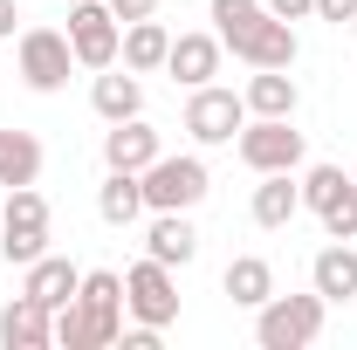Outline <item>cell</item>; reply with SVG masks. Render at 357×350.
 I'll return each instance as SVG.
<instances>
[{
    "label": "cell",
    "instance_id": "6",
    "mask_svg": "<svg viewBox=\"0 0 357 350\" xmlns=\"http://www.w3.org/2000/svg\"><path fill=\"white\" fill-rule=\"evenodd\" d=\"M241 165L248 172H296L303 165V131H296V117H255V124H241Z\"/></svg>",
    "mask_w": 357,
    "mask_h": 350
},
{
    "label": "cell",
    "instance_id": "1",
    "mask_svg": "<svg viewBox=\"0 0 357 350\" xmlns=\"http://www.w3.org/2000/svg\"><path fill=\"white\" fill-rule=\"evenodd\" d=\"M213 35L248 69H296V21H275L261 0H213Z\"/></svg>",
    "mask_w": 357,
    "mask_h": 350
},
{
    "label": "cell",
    "instance_id": "7",
    "mask_svg": "<svg viewBox=\"0 0 357 350\" xmlns=\"http://www.w3.org/2000/svg\"><path fill=\"white\" fill-rule=\"evenodd\" d=\"M69 48H76V69H110L117 62L124 21L110 14V0H76L69 7Z\"/></svg>",
    "mask_w": 357,
    "mask_h": 350
},
{
    "label": "cell",
    "instance_id": "10",
    "mask_svg": "<svg viewBox=\"0 0 357 350\" xmlns=\"http://www.w3.org/2000/svg\"><path fill=\"white\" fill-rule=\"evenodd\" d=\"M76 303H83L89 323H96V350L124 337V275H117V268H89L83 289H76Z\"/></svg>",
    "mask_w": 357,
    "mask_h": 350
},
{
    "label": "cell",
    "instance_id": "23",
    "mask_svg": "<svg viewBox=\"0 0 357 350\" xmlns=\"http://www.w3.org/2000/svg\"><path fill=\"white\" fill-rule=\"evenodd\" d=\"M42 178V137L35 131H0V185H35Z\"/></svg>",
    "mask_w": 357,
    "mask_h": 350
},
{
    "label": "cell",
    "instance_id": "12",
    "mask_svg": "<svg viewBox=\"0 0 357 350\" xmlns=\"http://www.w3.org/2000/svg\"><path fill=\"white\" fill-rule=\"evenodd\" d=\"M220 55H227L220 35H172L165 76H172V83H185V89H199V83H213V76H220Z\"/></svg>",
    "mask_w": 357,
    "mask_h": 350
},
{
    "label": "cell",
    "instance_id": "31",
    "mask_svg": "<svg viewBox=\"0 0 357 350\" xmlns=\"http://www.w3.org/2000/svg\"><path fill=\"white\" fill-rule=\"evenodd\" d=\"M351 35H357V21H351Z\"/></svg>",
    "mask_w": 357,
    "mask_h": 350
},
{
    "label": "cell",
    "instance_id": "13",
    "mask_svg": "<svg viewBox=\"0 0 357 350\" xmlns=\"http://www.w3.org/2000/svg\"><path fill=\"white\" fill-rule=\"evenodd\" d=\"M151 158H158V131H151L144 117H124V124L103 131V165H110V172H144Z\"/></svg>",
    "mask_w": 357,
    "mask_h": 350
},
{
    "label": "cell",
    "instance_id": "9",
    "mask_svg": "<svg viewBox=\"0 0 357 350\" xmlns=\"http://www.w3.org/2000/svg\"><path fill=\"white\" fill-rule=\"evenodd\" d=\"M241 124H248V103H241L234 89H220V83L192 89V103H185V137H192V144H234Z\"/></svg>",
    "mask_w": 357,
    "mask_h": 350
},
{
    "label": "cell",
    "instance_id": "24",
    "mask_svg": "<svg viewBox=\"0 0 357 350\" xmlns=\"http://www.w3.org/2000/svg\"><path fill=\"white\" fill-rule=\"evenodd\" d=\"M344 185H351V172H344V165H310V172H303V213H323Z\"/></svg>",
    "mask_w": 357,
    "mask_h": 350
},
{
    "label": "cell",
    "instance_id": "8",
    "mask_svg": "<svg viewBox=\"0 0 357 350\" xmlns=\"http://www.w3.org/2000/svg\"><path fill=\"white\" fill-rule=\"evenodd\" d=\"M124 309H131L144 330H172V323H178V282H172V268L144 254V261L124 275Z\"/></svg>",
    "mask_w": 357,
    "mask_h": 350
},
{
    "label": "cell",
    "instance_id": "4",
    "mask_svg": "<svg viewBox=\"0 0 357 350\" xmlns=\"http://www.w3.org/2000/svg\"><path fill=\"white\" fill-rule=\"evenodd\" d=\"M0 254L14 268L42 261L48 254V199L35 192V185H14L7 192V213H0Z\"/></svg>",
    "mask_w": 357,
    "mask_h": 350
},
{
    "label": "cell",
    "instance_id": "29",
    "mask_svg": "<svg viewBox=\"0 0 357 350\" xmlns=\"http://www.w3.org/2000/svg\"><path fill=\"white\" fill-rule=\"evenodd\" d=\"M110 14H117V21H151L158 0H110Z\"/></svg>",
    "mask_w": 357,
    "mask_h": 350
},
{
    "label": "cell",
    "instance_id": "32",
    "mask_svg": "<svg viewBox=\"0 0 357 350\" xmlns=\"http://www.w3.org/2000/svg\"><path fill=\"white\" fill-rule=\"evenodd\" d=\"M351 178H357V172H351Z\"/></svg>",
    "mask_w": 357,
    "mask_h": 350
},
{
    "label": "cell",
    "instance_id": "26",
    "mask_svg": "<svg viewBox=\"0 0 357 350\" xmlns=\"http://www.w3.org/2000/svg\"><path fill=\"white\" fill-rule=\"evenodd\" d=\"M316 220H323V234H330V241H357V178H351V185H344V192H337Z\"/></svg>",
    "mask_w": 357,
    "mask_h": 350
},
{
    "label": "cell",
    "instance_id": "18",
    "mask_svg": "<svg viewBox=\"0 0 357 350\" xmlns=\"http://www.w3.org/2000/svg\"><path fill=\"white\" fill-rule=\"evenodd\" d=\"M248 213H255V227H268V234H275V227H289V220L303 213V178H296V172H261L255 206H248Z\"/></svg>",
    "mask_w": 357,
    "mask_h": 350
},
{
    "label": "cell",
    "instance_id": "16",
    "mask_svg": "<svg viewBox=\"0 0 357 350\" xmlns=\"http://www.w3.org/2000/svg\"><path fill=\"white\" fill-rule=\"evenodd\" d=\"M21 289H28L42 309H62V303H76V289H83V268L62 261V254H42V261H28Z\"/></svg>",
    "mask_w": 357,
    "mask_h": 350
},
{
    "label": "cell",
    "instance_id": "15",
    "mask_svg": "<svg viewBox=\"0 0 357 350\" xmlns=\"http://www.w3.org/2000/svg\"><path fill=\"white\" fill-rule=\"evenodd\" d=\"M144 254L165 268H185L192 254H199V227L185 213H151V227H144Z\"/></svg>",
    "mask_w": 357,
    "mask_h": 350
},
{
    "label": "cell",
    "instance_id": "19",
    "mask_svg": "<svg viewBox=\"0 0 357 350\" xmlns=\"http://www.w3.org/2000/svg\"><path fill=\"white\" fill-rule=\"evenodd\" d=\"M241 103H248V117H296V103H303V89L289 69H255L248 89H241Z\"/></svg>",
    "mask_w": 357,
    "mask_h": 350
},
{
    "label": "cell",
    "instance_id": "2",
    "mask_svg": "<svg viewBox=\"0 0 357 350\" xmlns=\"http://www.w3.org/2000/svg\"><path fill=\"white\" fill-rule=\"evenodd\" d=\"M323 316H330V303L316 289L310 296H268L255 309V344L261 350H310L323 337Z\"/></svg>",
    "mask_w": 357,
    "mask_h": 350
},
{
    "label": "cell",
    "instance_id": "22",
    "mask_svg": "<svg viewBox=\"0 0 357 350\" xmlns=\"http://www.w3.org/2000/svg\"><path fill=\"white\" fill-rule=\"evenodd\" d=\"M220 289H227V303L234 309H261L268 296H275V268L261 261V254H234L220 275Z\"/></svg>",
    "mask_w": 357,
    "mask_h": 350
},
{
    "label": "cell",
    "instance_id": "30",
    "mask_svg": "<svg viewBox=\"0 0 357 350\" xmlns=\"http://www.w3.org/2000/svg\"><path fill=\"white\" fill-rule=\"evenodd\" d=\"M14 21H21V7H14V0H0V42H14Z\"/></svg>",
    "mask_w": 357,
    "mask_h": 350
},
{
    "label": "cell",
    "instance_id": "11",
    "mask_svg": "<svg viewBox=\"0 0 357 350\" xmlns=\"http://www.w3.org/2000/svg\"><path fill=\"white\" fill-rule=\"evenodd\" d=\"M0 344L7 350H48L55 344V309H42L28 289H21L14 303L0 309Z\"/></svg>",
    "mask_w": 357,
    "mask_h": 350
},
{
    "label": "cell",
    "instance_id": "21",
    "mask_svg": "<svg viewBox=\"0 0 357 350\" xmlns=\"http://www.w3.org/2000/svg\"><path fill=\"white\" fill-rule=\"evenodd\" d=\"M96 213H103V227H137V220L151 213V206H144V178L137 172H110L96 185Z\"/></svg>",
    "mask_w": 357,
    "mask_h": 350
},
{
    "label": "cell",
    "instance_id": "5",
    "mask_svg": "<svg viewBox=\"0 0 357 350\" xmlns=\"http://www.w3.org/2000/svg\"><path fill=\"white\" fill-rule=\"evenodd\" d=\"M69 69H76L69 28H21V83L35 89V96L69 89Z\"/></svg>",
    "mask_w": 357,
    "mask_h": 350
},
{
    "label": "cell",
    "instance_id": "20",
    "mask_svg": "<svg viewBox=\"0 0 357 350\" xmlns=\"http://www.w3.org/2000/svg\"><path fill=\"white\" fill-rule=\"evenodd\" d=\"M165 55H172V28L165 21H124V48H117L124 69L151 76V69H165Z\"/></svg>",
    "mask_w": 357,
    "mask_h": 350
},
{
    "label": "cell",
    "instance_id": "28",
    "mask_svg": "<svg viewBox=\"0 0 357 350\" xmlns=\"http://www.w3.org/2000/svg\"><path fill=\"white\" fill-rule=\"evenodd\" d=\"M268 14H275V21H310L316 14V0H261Z\"/></svg>",
    "mask_w": 357,
    "mask_h": 350
},
{
    "label": "cell",
    "instance_id": "17",
    "mask_svg": "<svg viewBox=\"0 0 357 350\" xmlns=\"http://www.w3.org/2000/svg\"><path fill=\"white\" fill-rule=\"evenodd\" d=\"M310 289L323 296V303H351L357 296V248L351 241H330V248L310 261Z\"/></svg>",
    "mask_w": 357,
    "mask_h": 350
},
{
    "label": "cell",
    "instance_id": "3",
    "mask_svg": "<svg viewBox=\"0 0 357 350\" xmlns=\"http://www.w3.org/2000/svg\"><path fill=\"white\" fill-rule=\"evenodd\" d=\"M137 178H144V206H151V213H192V206L213 192L206 158H192V151H178V158H165V151H158Z\"/></svg>",
    "mask_w": 357,
    "mask_h": 350
},
{
    "label": "cell",
    "instance_id": "27",
    "mask_svg": "<svg viewBox=\"0 0 357 350\" xmlns=\"http://www.w3.org/2000/svg\"><path fill=\"white\" fill-rule=\"evenodd\" d=\"M316 21H337V28H351V21H357V0H316Z\"/></svg>",
    "mask_w": 357,
    "mask_h": 350
},
{
    "label": "cell",
    "instance_id": "25",
    "mask_svg": "<svg viewBox=\"0 0 357 350\" xmlns=\"http://www.w3.org/2000/svg\"><path fill=\"white\" fill-rule=\"evenodd\" d=\"M55 344H62V350H96V323H89L83 303H62V309H55Z\"/></svg>",
    "mask_w": 357,
    "mask_h": 350
},
{
    "label": "cell",
    "instance_id": "14",
    "mask_svg": "<svg viewBox=\"0 0 357 350\" xmlns=\"http://www.w3.org/2000/svg\"><path fill=\"white\" fill-rule=\"evenodd\" d=\"M89 103H96V117H103V124L144 117V83H137V69H124V76H117V62H110V69H96V89H89Z\"/></svg>",
    "mask_w": 357,
    "mask_h": 350
}]
</instances>
